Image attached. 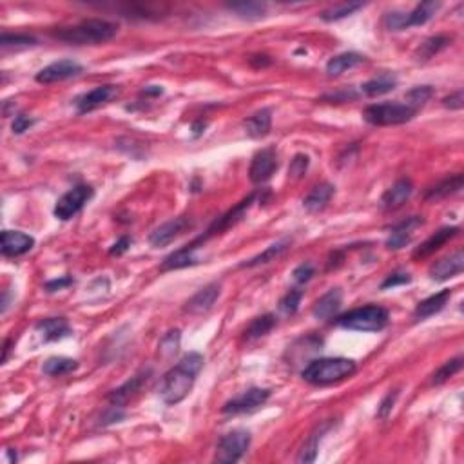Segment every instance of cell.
Returning a JSON list of instances; mask_svg holds the SVG:
<instances>
[{"mask_svg": "<svg viewBox=\"0 0 464 464\" xmlns=\"http://www.w3.org/2000/svg\"><path fill=\"white\" fill-rule=\"evenodd\" d=\"M204 369V356L198 352H189L178 361L164 376L160 384V397L165 404H178L189 396L200 370Z\"/></svg>", "mask_w": 464, "mask_h": 464, "instance_id": "obj_1", "label": "cell"}, {"mask_svg": "<svg viewBox=\"0 0 464 464\" xmlns=\"http://www.w3.org/2000/svg\"><path fill=\"white\" fill-rule=\"evenodd\" d=\"M357 370V364L354 359L347 357H321L314 359L307 364L301 372L307 383L325 386V384H334L339 381L352 377Z\"/></svg>", "mask_w": 464, "mask_h": 464, "instance_id": "obj_2", "label": "cell"}, {"mask_svg": "<svg viewBox=\"0 0 464 464\" xmlns=\"http://www.w3.org/2000/svg\"><path fill=\"white\" fill-rule=\"evenodd\" d=\"M116 31H118V28L112 22L100 21V19H89V21L71 26V28L56 29V31H53V36L65 42V44L96 46L111 41Z\"/></svg>", "mask_w": 464, "mask_h": 464, "instance_id": "obj_3", "label": "cell"}, {"mask_svg": "<svg viewBox=\"0 0 464 464\" xmlns=\"http://www.w3.org/2000/svg\"><path fill=\"white\" fill-rule=\"evenodd\" d=\"M337 325L357 332H379L389 325V310L379 305H367L337 317Z\"/></svg>", "mask_w": 464, "mask_h": 464, "instance_id": "obj_4", "label": "cell"}, {"mask_svg": "<svg viewBox=\"0 0 464 464\" xmlns=\"http://www.w3.org/2000/svg\"><path fill=\"white\" fill-rule=\"evenodd\" d=\"M417 115V109L410 107L408 104H397V102H389V104H372L363 111V118L369 124L377 125V127H389V125H401L406 124Z\"/></svg>", "mask_w": 464, "mask_h": 464, "instance_id": "obj_5", "label": "cell"}, {"mask_svg": "<svg viewBox=\"0 0 464 464\" xmlns=\"http://www.w3.org/2000/svg\"><path fill=\"white\" fill-rule=\"evenodd\" d=\"M251 446V433L247 430H232L218 441L216 460L223 464H234L247 453Z\"/></svg>", "mask_w": 464, "mask_h": 464, "instance_id": "obj_6", "label": "cell"}, {"mask_svg": "<svg viewBox=\"0 0 464 464\" xmlns=\"http://www.w3.org/2000/svg\"><path fill=\"white\" fill-rule=\"evenodd\" d=\"M95 196V189L91 185H76L71 191H68L60 200L56 201L55 205V216L62 221L71 220L73 216H76L82 209L85 207V204L91 201V198Z\"/></svg>", "mask_w": 464, "mask_h": 464, "instance_id": "obj_7", "label": "cell"}, {"mask_svg": "<svg viewBox=\"0 0 464 464\" xmlns=\"http://www.w3.org/2000/svg\"><path fill=\"white\" fill-rule=\"evenodd\" d=\"M270 390L268 389H248L245 390L240 396L232 397L231 401L223 404V413H228V416H238V413L245 412H254L260 406H263L265 403L270 397Z\"/></svg>", "mask_w": 464, "mask_h": 464, "instance_id": "obj_8", "label": "cell"}, {"mask_svg": "<svg viewBox=\"0 0 464 464\" xmlns=\"http://www.w3.org/2000/svg\"><path fill=\"white\" fill-rule=\"evenodd\" d=\"M278 169V152L274 147H265L254 154L248 169V178L253 184H265L273 178Z\"/></svg>", "mask_w": 464, "mask_h": 464, "instance_id": "obj_9", "label": "cell"}, {"mask_svg": "<svg viewBox=\"0 0 464 464\" xmlns=\"http://www.w3.org/2000/svg\"><path fill=\"white\" fill-rule=\"evenodd\" d=\"M82 71H84V68L78 62L65 58V60L53 62V64L41 69L36 73L35 80L38 84H55V82H64L68 78H73V76H78Z\"/></svg>", "mask_w": 464, "mask_h": 464, "instance_id": "obj_10", "label": "cell"}, {"mask_svg": "<svg viewBox=\"0 0 464 464\" xmlns=\"http://www.w3.org/2000/svg\"><path fill=\"white\" fill-rule=\"evenodd\" d=\"M118 96V88L116 85H98V88L91 89V91L84 93V95L80 96V98H76V109H78V112H91L95 111V109L102 107V105L109 104V102L112 100V98H116Z\"/></svg>", "mask_w": 464, "mask_h": 464, "instance_id": "obj_11", "label": "cell"}, {"mask_svg": "<svg viewBox=\"0 0 464 464\" xmlns=\"http://www.w3.org/2000/svg\"><path fill=\"white\" fill-rule=\"evenodd\" d=\"M464 270V253L463 251H455L450 256L443 258V260L436 261V263L430 267V278L433 281H446L450 278L459 276Z\"/></svg>", "mask_w": 464, "mask_h": 464, "instance_id": "obj_12", "label": "cell"}, {"mask_svg": "<svg viewBox=\"0 0 464 464\" xmlns=\"http://www.w3.org/2000/svg\"><path fill=\"white\" fill-rule=\"evenodd\" d=\"M35 247V238L21 231L2 232V254L8 258H16L28 254Z\"/></svg>", "mask_w": 464, "mask_h": 464, "instance_id": "obj_13", "label": "cell"}, {"mask_svg": "<svg viewBox=\"0 0 464 464\" xmlns=\"http://www.w3.org/2000/svg\"><path fill=\"white\" fill-rule=\"evenodd\" d=\"M189 225L191 223H189L187 216H180V218H174V220L171 221H165L164 225H160V227L154 228V231L151 232L149 243H151L154 248L165 247V245L171 243L174 238L180 236L181 232H184Z\"/></svg>", "mask_w": 464, "mask_h": 464, "instance_id": "obj_14", "label": "cell"}, {"mask_svg": "<svg viewBox=\"0 0 464 464\" xmlns=\"http://www.w3.org/2000/svg\"><path fill=\"white\" fill-rule=\"evenodd\" d=\"M221 294V285L220 283H209L207 287H204L201 290H198L191 300L185 303V312L189 314H205L209 312L216 300Z\"/></svg>", "mask_w": 464, "mask_h": 464, "instance_id": "obj_15", "label": "cell"}, {"mask_svg": "<svg viewBox=\"0 0 464 464\" xmlns=\"http://www.w3.org/2000/svg\"><path fill=\"white\" fill-rule=\"evenodd\" d=\"M254 198H256V194H251V196L245 198L243 201H240V204H238L236 207L232 209V211H228L227 214H223V216H221V218H218V220L214 221V223H212L211 227H209L207 234H205V236H201V238H198V240H200V243L204 240H207V238H211L212 234H218V232L225 231V228L232 227V225H236L238 221H240L241 218L245 216V212L248 211V207L253 205Z\"/></svg>", "mask_w": 464, "mask_h": 464, "instance_id": "obj_16", "label": "cell"}, {"mask_svg": "<svg viewBox=\"0 0 464 464\" xmlns=\"http://www.w3.org/2000/svg\"><path fill=\"white\" fill-rule=\"evenodd\" d=\"M421 225H423V218L419 216H410L404 221H401V223H397L392 228V232H390L389 240H386V247L390 251H399V248L406 247L410 243V240H412L413 231L419 228Z\"/></svg>", "mask_w": 464, "mask_h": 464, "instance_id": "obj_17", "label": "cell"}, {"mask_svg": "<svg viewBox=\"0 0 464 464\" xmlns=\"http://www.w3.org/2000/svg\"><path fill=\"white\" fill-rule=\"evenodd\" d=\"M441 2H421L416 6V9L410 13H401V31L403 29L417 28V26H424L428 21H432L436 13L439 11Z\"/></svg>", "mask_w": 464, "mask_h": 464, "instance_id": "obj_18", "label": "cell"}, {"mask_svg": "<svg viewBox=\"0 0 464 464\" xmlns=\"http://www.w3.org/2000/svg\"><path fill=\"white\" fill-rule=\"evenodd\" d=\"M412 181L406 180V178H401L389 191L384 192L383 198H381V205H383V209H386V211H396L401 205L406 204V200L412 196Z\"/></svg>", "mask_w": 464, "mask_h": 464, "instance_id": "obj_19", "label": "cell"}, {"mask_svg": "<svg viewBox=\"0 0 464 464\" xmlns=\"http://www.w3.org/2000/svg\"><path fill=\"white\" fill-rule=\"evenodd\" d=\"M460 228L459 227H444L441 228V231H437L436 234H432V236L428 238V240L424 241V243H421V247H417L416 251H413V258L416 260H419V258H428L432 256L436 251H439L441 247H443L446 241L453 240V238L459 234Z\"/></svg>", "mask_w": 464, "mask_h": 464, "instance_id": "obj_20", "label": "cell"}, {"mask_svg": "<svg viewBox=\"0 0 464 464\" xmlns=\"http://www.w3.org/2000/svg\"><path fill=\"white\" fill-rule=\"evenodd\" d=\"M36 332L41 334L46 343H51V341H60L71 336V327L64 317H48L36 325Z\"/></svg>", "mask_w": 464, "mask_h": 464, "instance_id": "obj_21", "label": "cell"}, {"mask_svg": "<svg viewBox=\"0 0 464 464\" xmlns=\"http://www.w3.org/2000/svg\"><path fill=\"white\" fill-rule=\"evenodd\" d=\"M450 297H452V292H450L448 288H444V290H441V292L426 297V300H423L416 307V310H413V317H416L417 321H424L428 320V317L436 316V314H439L441 310L446 307Z\"/></svg>", "mask_w": 464, "mask_h": 464, "instance_id": "obj_22", "label": "cell"}, {"mask_svg": "<svg viewBox=\"0 0 464 464\" xmlns=\"http://www.w3.org/2000/svg\"><path fill=\"white\" fill-rule=\"evenodd\" d=\"M149 370L147 372H140V374H137V376L135 377H131V379L129 381H125L124 384H122V386H118V389L116 390H112L111 394H109V397L107 399L111 401L112 404H118V406H122V404L124 403H127L129 399H131L132 396H135V394H138L140 392V389L142 386H144L145 383H147V379H149Z\"/></svg>", "mask_w": 464, "mask_h": 464, "instance_id": "obj_23", "label": "cell"}, {"mask_svg": "<svg viewBox=\"0 0 464 464\" xmlns=\"http://www.w3.org/2000/svg\"><path fill=\"white\" fill-rule=\"evenodd\" d=\"M273 127V111L260 109L245 120V132L251 138H265Z\"/></svg>", "mask_w": 464, "mask_h": 464, "instance_id": "obj_24", "label": "cell"}, {"mask_svg": "<svg viewBox=\"0 0 464 464\" xmlns=\"http://www.w3.org/2000/svg\"><path fill=\"white\" fill-rule=\"evenodd\" d=\"M341 300H343V296H341L339 288H330V290H328L327 294H323V296L316 301V305H314V317L321 321L330 320L341 308Z\"/></svg>", "mask_w": 464, "mask_h": 464, "instance_id": "obj_25", "label": "cell"}, {"mask_svg": "<svg viewBox=\"0 0 464 464\" xmlns=\"http://www.w3.org/2000/svg\"><path fill=\"white\" fill-rule=\"evenodd\" d=\"M334 192H336V187L332 184H320L308 192L307 198L303 200V207L307 209L308 212H320L323 211L328 205V201L332 200Z\"/></svg>", "mask_w": 464, "mask_h": 464, "instance_id": "obj_26", "label": "cell"}, {"mask_svg": "<svg viewBox=\"0 0 464 464\" xmlns=\"http://www.w3.org/2000/svg\"><path fill=\"white\" fill-rule=\"evenodd\" d=\"M196 248H198V241L194 240L192 243L185 245L181 247L180 251L176 253H172L171 256L165 258L164 261V270H176V268H184V267H191V265L198 263L196 258Z\"/></svg>", "mask_w": 464, "mask_h": 464, "instance_id": "obj_27", "label": "cell"}, {"mask_svg": "<svg viewBox=\"0 0 464 464\" xmlns=\"http://www.w3.org/2000/svg\"><path fill=\"white\" fill-rule=\"evenodd\" d=\"M463 174H453V176L444 178L443 181H439V184L433 185L432 189H428V192H426V196L424 198H426V201H441L444 200V198L453 196L455 192H459L460 189H463Z\"/></svg>", "mask_w": 464, "mask_h": 464, "instance_id": "obj_28", "label": "cell"}, {"mask_svg": "<svg viewBox=\"0 0 464 464\" xmlns=\"http://www.w3.org/2000/svg\"><path fill=\"white\" fill-rule=\"evenodd\" d=\"M364 58L359 55V53H341V55L332 56L327 64V73L328 76H339L343 75L348 69H354L356 65H359Z\"/></svg>", "mask_w": 464, "mask_h": 464, "instance_id": "obj_29", "label": "cell"}, {"mask_svg": "<svg viewBox=\"0 0 464 464\" xmlns=\"http://www.w3.org/2000/svg\"><path fill=\"white\" fill-rule=\"evenodd\" d=\"M396 85H397L396 76L390 75V73H383V75L376 76V78H372V80L364 82V84L361 85V91H363L367 96H381L394 91Z\"/></svg>", "mask_w": 464, "mask_h": 464, "instance_id": "obj_30", "label": "cell"}, {"mask_svg": "<svg viewBox=\"0 0 464 464\" xmlns=\"http://www.w3.org/2000/svg\"><path fill=\"white\" fill-rule=\"evenodd\" d=\"M76 369H78V361L71 359V357H49L44 363V367H42V372L46 376L60 377L75 372Z\"/></svg>", "mask_w": 464, "mask_h": 464, "instance_id": "obj_31", "label": "cell"}, {"mask_svg": "<svg viewBox=\"0 0 464 464\" xmlns=\"http://www.w3.org/2000/svg\"><path fill=\"white\" fill-rule=\"evenodd\" d=\"M450 42H452V38L446 35H437V36H432V38H428V41H424L423 44L419 46V49L416 51L417 62H426L430 60V58H433V56H436L439 51H443Z\"/></svg>", "mask_w": 464, "mask_h": 464, "instance_id": "obj_32", "label": "cell"}, {"mask_svg": "<svg viewBox=\"0 0 464 464\" xmlns=\"http://www.w3.org/2000/svg\"><path fill=\"white\" fill-rule=\"evenodd\" d=\"M227 8L245 21H258V19H263L267 13V6L260 2H232Z\"/></svg>", "mask_w": 464, "mask_h": 464, "instance_id": "obj_33", "label": "cell"}, {"mask_svg": "<svg viewBox=\"0 0 464 464\" xmlns=\"http://www.w3.org/2000/svg\"><path fill=\"white\" fill-rule=\"evenodd\" d=\"M274 325H276V317L273 314H265V316L256 317V320H253V323L248 325L247 330H245V339L254 341L267 336L274 328Z\"/></svg>", "mask_w": 464, "mask_h": 464, "instance_id": "obj_34", "label": "cell"}, {"mask_svg": "<svg viewBox=\"0 0 464 464\" xmlns=\"http://www.w3.org/2000/svg\"><path fill=\"white\" fill-rule=\"evenodd\" d=\"M287 247H288V241L287 240L278 241V243H274V245H270V247L265 248L263 253L258 254L256 258H253V260H248V261H245V263H241V267H248V268H251V267H258V265L268 263V261L276 260V258L280 256V254H283L285 251H287Z\"/></svg>", "mask_w": 464, "mask_h": 464, "instance_id": "obj_35", "label": "cell"}, {"mask_svg": "<svg viewBox=\"0 0 464 464\" xmlns=\"http://www.w3.org/2000/svg\"><path fill=\"white\" fill-rule=\"evenodd\" d=\"M361 8H363L361 2H347V4H339L327 9V11L321 13L320 16L325 22H336V21H341V19H347V16H350L354 11H357V9Z\"/></svg>", "mask_w": 464, "mask_h": 464, "instance_id": "obj_36", "label": "cell"}, {"mask_svg": "<svg viewBox=\"0 0 464 464\" xmlns=\"http://www.w3.org/2000/svg\"><path fill=\"white\" fill-rule=\"evenodd\" d=\"M36 44V38L31 35H22V33H15V35H9V33H4L0 36V46L2 49H24L31 48V46Z\"/></svg>", "mask_w": 464, "mask_h": 464, "instance_id": "obj_37", "label": "cell"}, {"mask_svg": "<svg viewBox=\"0 0 464 464\" xmlns=\"http://www.w3.org/2000/svg\"><path fill=\"white\" fill-rule=\"evenodd\" d=\"M460 369H463V356L453 357V359L446 361V363H444L443 367H441V369L437 370L436 374H433L432 383L433 384H443L444 381H448L450 377L455 376V374L459 372Z\"/></svg>", "mask_w": 464, "mask_h": 464, "instance_id": "obj_38", "label": "cell"}, {"mask_svg": "<svg viewBox=\"0 0 464 464\" xmlns=\"http://www.w3.org/2000/svg\"><path fill=\"white\" fill-rule=\"evenodd\" d=\"M432 96L433 88H430V85H417V88L410 89V91L406 93V104L419 111V107H423Z\"/></svg>", "mask_w": 464, "mask_h": 464, "instance_id": "obj_39", "label": "cell"}, {"mask_svg": "<svg viewBox=\"0 0 464 464\" xmlns=\"http://www.w3.org/2000/svg\"><path fill=\"white\" fill-rule=\"evenodd\" d=\"M180 330H171V332L165 334L160 341V352L164 357H171L178 352V348H180Z\"/></svg>", "mask_w": 464, "mask_h": 464, "instance_id": "obj_40", "label": "cell"}, {"mask_svg": "<svg viewBox=\"0 0 464 464\" xmlns=\"http://www.w3.org/2000/svg\"><path fill=\"white\" fill-rule=\"evenodd\" d=\"M320 439H321V432L312 433V437L305 443L303 450H301L300 457H297V463H314V460H316L317 448H320Z\"/></svg>", "mask_w": 464, "mask_h": 464, "instance_id": "obj_41", "label": "cell"}, {"mask_svg": "<svg viewBox=\"0 0 464 464\" xmlns=\"http://www.w3.org/2000/svg\"><path fill=\"white\" fill-rule=\"evenodd\" d=\"M308 165H310V158L303 152L296 154L288 165V176L294 178V180H300V178L305 176V172L308 171Z\"/></svg>", "mask_w": 464, "mask_h": 464, "instance_id": "obj_42", "label": "cell"}, {"mask_svg": "<svg viewBox=\"0 0 464 464\" xmlns=\"http://www.w3.org/2000/svg\"><path fill=\"white\" fill-rule=\"evenodd\" d=\"M301 300H303V292H301V290H290V292L281 300L280 308L285 314H296L297 308H300Z\"/></svg>", "mask_w": 464, "mask_h": 464, "instance_id": "obj_43", "label": "cell"}, {"mask_svg": "<svg viewBox=\"0 0 464 464\" xmlns=\"http://www.w3.org/2000/svg\"><path fill=\"white\" fill-rule=\"evenodd\" d=\"M294 280H296V283H307V281L312 280L314 276V265L312 263H301L300 267L294 270Z\"/></svg>", "mask_w": 464, "mask_h": 464, "instance_id": "obj_44", "label": "cell"}, {"mask_svg": "<svg viewBox=\"0 0 464 464\" xmlns=\"http://www.w3.org/2000/svg\"><path fill=\"white\" fill-rule=\"evenodd\" d=\"M410 281H412V276H410V274L396 273V274H390V276L381 283V288H394L397 287V285L410 283Z\"/></svg>", "mask_w": 464, "mask_h": 464, "instance_id": "obj_45", "label": "cell"}, {"mask_svg": "<svg viewBox=\"0 0 464 464\" xmlns=\"http://www.w3.org/2000/svg\"><path fill=\"white\" fill-rule=\"evenodd\" d=\"M397 396H399V394H397V390H394V392H390L389 396H386L383 401H381L379 410H377V417H381V419H384V417H389V413L392 412L394 403H396Z\"/></svg>", "mask_w": 464, "mask_h": 464, "instance_id": "obj_46", "label": "cell"}, {"mask_svg": "<svg viewBox=\"0 0 464 464\" xmlns=\"http://www.w3.org/2000/svg\"><path fill=\"white\" fill-rule=\"evenodd\" d=\"M33 124H35V120H33V118H29V116L16 115L15 120H13L11 129H13V132H15V135H22V132L28 131V129L31 127Z\"/></svg>", "mask_w": 464, "mask_h": 464, "instance_id": "obj_47", "label": "cell"}, {"mask_svg": "<svg viewBox=\"0 0 464 464\" xmlns=\"http://www.w3.org/2000/svg\"><path fill=\"white\" fill-rule=\"evenodd\" d=\"M354 98H357V93L354 91L352 88L323 96V100H332V102H348V100H354Z\"/></svg>", "mask_w": 464, "mask_h": 464, "instance_id": "obj_48", "label": "cell"}, {"mask_svg": "<svg viewBox=\"0 0 464 464\" xmlns=\"http://www.w3.org/2000/svg\"><path fill=\"white\" fill-rule=\"evenodd\" d=\"M443 105L446 109H453V111H459V109H463V105H464L463 91H457V93H453V95L446 96V98L443 100Z\"/></svg>", "mask_w": 464, "mask_h": 464, "instance_id": "obj_49", "label": "cell"}, {"mask_svg": "<svg viewBox=\"0 0 464 464\" xmlns=\"http://www.w3.org/2000/svg\"><path fill=\"white\" fill-rule=\"evenodd\" d=\"M73 285V278L71 276H64L60 280H51L46 283V288H48V292H56V290H62V288L69 287Z\"/></svg>", "mask_w": 464, "mask_h": 464, "instance_id": "obj_50", "label": "cell"}, {"mask_svg": "<svg viewBox=\"0 0 464 464\" xmlns=\"http://www.w3.org/2000/svg\"><path fill=\"white\" fill-rule=\"evenodd\" d=\"M129 247H131V240H129L127 236H124V238H120V240L116 241L115 245H112L109 253H111L112 256H120V254H124Z\"/></svg>", "mask_w": 464, "mask_h": 464, "instance_id": "obj_51", "label": "cell"}, {"mask_svg": "<svg viewBox=\"0 0 464 464\" xmlns=\"http://www.w3.org/2000/svg\"><path fill=\"white\" fill-rule=\"evenodd\" d=\"M145 95H154V96H158V95H162V93H164V89L160 88V85H149L147 89H145Z\"/></svg>", "mask_w": 464, "mask_h": 464, "instance_id": "obj_52", "label": "cell"}]
</instances>
